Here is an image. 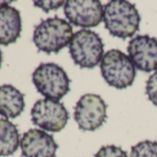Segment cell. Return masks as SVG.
Segmentation results:
<instances>
[{
    "label": "cell",
    "mask_w": 157,
    "mask_h": 157,
    "mask_svg": "<svg viewBox=\"0 0 157 157\" xmlns=\"http://www.w3.org/2000/svg\"><path fill=\"white\" fill-rule=\"evenodd\" d=\"M103 21L110 34L127 39L139 31L140 16L136 7L130 2L112 0L105 6Z\"/></svg>",
    "instance_id": "obj_1"
},
{
    "label": "cell",
    "mask_w": 157,
    "mask_h": 157,
    "mask_svg": "<svg viewBox=\"0 0 157 157\" xmlns=\"http://www.w3.org/2000/svg\"><path fill=\"white\" fill-rule=\"evenodd\" d=\"M73 29L69 22L58 17L42 21L34 29L33 41L39 51L57 54L70 44Z\"/></svg>",
    "instance_id": "obj_2"
},
{
    "label": "cell",
    "mask_w": 157,
    "mask_h": 157,
    "mask_svg": "<svg viewBox=\"0 0 157 157\" xmlns=\"http://www.w3.org/2000/svg\"><path fill=\"white\" fill-rule=\"evenodd\" d=\"M100 68L106 83L116 89H126L134 82L135 66L129 56L118 49L109 50L104 55Z\"/></svg>",
    "instance_id": "obj_3"
},
{
    "label": "cell",
    "mask_w": 157,
    "mask_h": 157,
    "mask_svg": "<svg viewBox=\"0 0 157 157\" xmlns=\"http://www.w3.org/2000/svg\"><path fill=\"white\" fill-rule=\"evenodd\" d=\"M36 90L47 99L60 100L69 92L70 80L63 67L55 63H42L33 73Z\"/></svg>",
    "instance_id": "obj_4"
},
{
    "label": "cell",
    "mask_w": 157,
    "mask_h": 157,
    "mask_svg": "<svg viewBox=\"0 0 157 157\" xmlns=\"http://www.w3.org/2000/svg\"><path fill=\"white\" fill-rule=\"evenodd\" d=\"M102 38L90 30H81L73 35L68 49L71 58L82 68H94L104 56Z\"/></svg>",
    "instance_id": "obj_5"
},
{
    "label": "cell",
    "mask_w": 157,
    "mask_h": 157,
    "mask_svg": "<svg viewBox=\"0 0 157 157\" xmlns=\"http://www.w3.org/2000/svg\"><path fill=\"white\" fill-rule=\"evenodd\" d=\"M107 105L100 95L86 94L82 95L75 106L74 118L78 128L83 131H94L106 119Z\"/></svg>",
    "instance_id": "obj_6"
},
{
    "label": "cell",
    "mask_w": 157,
    "mask_h": 157,
    "mask_svg": "<svg viewBox=\"0 0 157 157\" xmlns=\"http://www.w3.org/2000/svg\"><path fill=\"white\" fill-rule=\"evenodd\" d=\"M32 121L44 130L58 132L62 130L69 118L65 105L57 100H38L31 111Z\"/></svg>",
    "instance_id": "obj_7"
},
{
    "label": "cell",
    "mask_w": 157,
    "mask_h": 157,
    "mask_svg": "<svg viewBox=\"0 0 157 157\" xmlns=\"http://www.w3.org/2000/svg\"><path fill=\"white\" fill-rule=\"evenodd\" d=\"M64 13L75 26L92 28L104 19V7L98 0H68L65 2Z\"/></svg>",
    "instance_id": "obj_8"
},
{
    "label": "cell",
    "mask_w": 157,
    "mask_h": 157,
    "mask_svg": "<svg viewBox=\"0 0 157 157\" xmlns=\"http://www.w3.org/2000/svg\"><path fill=\"white\" fill-rule=\"evenodd\" d=\"M128 56L141 71L157 70V39L147 34L138 35L128 42Z\"/></svg>",
    "instance_id": "obj_9"
},
{
    "label": "cell",
    "mask_w": 157,
    "mask_h": 157,
    "mask_svg": "<svg viewBox=\"0 0 157 157\" xmlns=\"http://www.w3.org/2000/svg\"><path fill=\"white\" fill-rule=\"evenodd\" d=\"M21 149L24 157H56L57 143L47 132L31 128L22 135Z\"/></svg>",
    "instance_id": "obj_10"
},
{
    "label": "cell",
    "mask_w": 157,
    "mask_h": 157,
    "mask_svg": "<svg viewBox=\"0 0 157 157\" xmlns=\"http://www.w3.org/2000/svg\"><path fill=\"white\" fill-rule=\"evenodd\" d=\"M8 4L0 5V44L5 46L15 43L21 33V13Z\"/></svg>",
    "instance_id": "obj_11"
},
{
    "label": "cell",
    "mask_w": 157,
    "mask_h": 157,
    "mask_svg": "<svg viewBox=\"0 0 157 157\" xmlns=\"http://www.w3.org/2000/svg\"><path fill=\"white\" fill-rule=\"evenodd\" d=\"M24 94L10 84L0 86V115L6 119L16 118L24 110Z\"/></svg>",
    "instance_id": "obj_12"
},
{
    "label": "cell",
    "mask_w": 157,
    "mask_h": 157,
    "mask_svg": "<svg viewBox=\"0 0 157 157\" xmlns=\"http://www.w3.org/2000/svg\"><path fill=\"white\" fill-rule=\"evenodd\" d=\"M20 145V132L16 125L6 118H0V157L12 155Z\"/></svg>",
    "instance_id": "obj_13"
},
{
    "label": "cell",
    "mask_w": 157,
    "mask_h": 157,
    "mask_svg": "<svg viewBox=\"0 0 157 157\" xmlns=\"http://www.w3.org/2000/svg\"><path fill=\"white\" fill-rule=\"evenodd\" d=\"M129 157H157V142L143 140L131 148Z\"/></svg>",
    "instance_id": "obj_14"
},
{
    "label": "cell",
    "mask_w": 157,
    "mask_h": 157,
    "mask_svg": "<svg viewBox=\"0 0 157 157\" xmlns=\"http://www.w3.org/2000/svg\"><path fill=\"white\" fill-rule=\"evenodd\" d=\"M95 157H128L127 152L116 145H105L100 148Z\"/></svg>",
    "instance_id": "obj_15"
},
{
    "label": "cell",
    "mask_w": 157,
    "mask_h": 157,
    "mask_svg": "<svg viewBox=\"0 0 157 157\" xmlns=\"http://www.w3.org/2000/svg\"><path fill=\"white\" fill-rule=\"evenodd\" d=\"M146 94L149 100L157 106V71L150 76L146 82Z\"/></svg>",
    "instance_id": "obj_16"
},
{
    "label": "cell",
    "mask_w": 157,
    "mask_h": 157,
    "mask_svg": "<svg viewBox=\"0 0 157 157\" xmlns=\"http://www.w3.org/2000/svg\"><path fill=\"white\" fill-rule=\"evenodd\" d=\"M35 7L41 8L44 12H49L50 10H56L59 9L62 5H65V1H34Z\"/></svg>",
    "instance_id": "obj_17"
},
{
    "label": "cell",
    "mask_w": 157,
    "mask_h": 157,
    "mask_svg": "<svg viewBox=\"0 0 157 157\" xmlns=\"http://www.w3.org/2000/svg\"><path fill=\"white\" fill-rule=\"evenodd\" d=\"M2 60H3V57H2V52H1V50H0V67H1Z\"/></svg>",
    "instance_id": "obj_18"
}]
</instances>
